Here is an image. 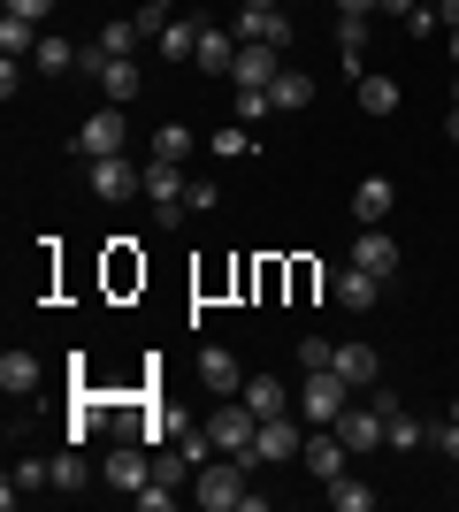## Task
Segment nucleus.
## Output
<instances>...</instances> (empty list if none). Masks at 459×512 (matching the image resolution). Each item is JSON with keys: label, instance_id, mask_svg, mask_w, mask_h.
<instances>
[{"label": "nucleus", "instance_id": "f257e3e1", "mask_svg": "<svg viewBox=\"0 0 459 512\" xmlns=\"http://www.w3.org/2000/svg\"><path fill=\"white\" fill-rule=\"evenodd\" d=\"M245 459H230V451H215L207 467L192 474V497H199V512H245L253 505V490H245Z\"/></svg>", "mask_w": 459, "mask_h": 512}, {"label": "nucleus", "instance_id": "f03ea898", "mask_svg": "<svg viewBox=\"0 0 459 512\" xmlns=\"http://www.w3.org/2000/svg\"><path fill=\"white\" fill-rule=\"evenodd\" d=\"M352 398H360V390H352L337 367H306V383H299V421H306V428H337Z\"/></svg>", "mask_w": 459, "mask_h": 512}, {"label": "nucleus", "instance_id": "7ed1b4c3", "mask_svg": "<svg viewBox=\"0 0 459 512\" xmlns=\"http://www.w3.org/2000/svg\"><path fill=\"white\" fill-rule=\"evenodd\" d=\"M299 451H306V421H299V406H291V413H268L238 459L245 467H284V459H299Z\"/></svg>", "mask_w": 459, "mask_h": 512}, {"label": "nucleus", "instance_id": "20e7f679", "mask_svg": "<svg viewBox=\"0 0 459 512\" xmlns=\"http://www.w3.org/2000/svg\"><path fill=\"white\" fill-rule=\"evenodd\" d=\"M85 176H92V192L108 199V207H123V199L146 192V169H138L131 153H100V161H85Z\"/></svg>", "mask_w": 459, "mask_h": 512}, {"label": "nucleus", "instance_id": "39448f33", "mask_svg": "<svg viewBox=\"0 0 459 512\" xmlns=\"http://www.w3.org/2000/svg\"><path fill=\"white\" fill-rule=\"evenodd\" d=\"M299 459H306V474H314L322 490L337 482V474H352V444L337 436V428H306V451H299Z\"/></svg>", "mask_w": 459, "mask_h": 512}, {"label": "nucleus", "instance_id": "423d86ee", "mask_svg": "<svg viewBox=\"0 0 459 512\" xmlns=\"http://www.w3.org/2000/svg\"><path fill=\"white\" fill-rule=\"evenodd\" d=\"M123 146H131L123 107H100V115H85V123H77V153H85V161H100V153H123Z\"/></svg>", "mask_w": 459, "mask_h": 512}, {"label": "nucleus", "instance_id": "0eeeda50", "mask_svg": "<svg viewBox=\"0 0 459 512\" xmlns=\"http://www.w3.org/2000/svg\"><path fill=\"white\" fill-rule=\"evenodd\" d=\"M230 31H238L245 46H276V54H284V46L299 39V31H291V16H284V8H238V23H230Z\"/></svg>", "mask_w": 459, "mask_h": 512}, {"label": "nucleus", "instance_id": "6e6552de", "mask_svg": "<svg viewBox=\"0 0 459 512\" xmlns=\"http://www.w3.org/2000/svg\"><path fill=\"white\" fill-rule=\"evenodd\" d=\"M253 428H261V413L245 406V398H238V406H215V413H207V436H215V451H230V459L253 444Z\"/></svg>", "mask_w": 459, "mask_h": 512}, {"label": "nucleus", "instance_id": "1a4fd4ad", "mask_svg": "<svg viewBox=\"0 0 459 512\" xmlns=\"http://www.w3.org/2000/svg\"><path fill=\"white\" fill-rule=\"evenodd\" d=\"M100 474H108L115 490H131V497H138V490L153 482V451L131 436V444H115V451H108V467H100Z\"/></svg>", "mask_w": 459, "mask_h": 512}, {"label": "nucleus", "instance_id": "9d476101", "mask_svg": "<svg viewBox=\"0 0 459 512\" xmlns=\"http://www.w3.org/2000/svg\"><path fill=\"white\" fill-rule=\"evenodd\" d=\"M199 383L215 390V398H238V390H245L238 352H230V344H199Z\"/></svg>", "mask_w": 459, "mask_h": 512}, {"label": "nucleus", "instance_id": "9b49d317", "mask_svg": "<svg viewBox=\"0 0 459 512\" xmlns=\"http://www.w3.org/2000/svg\"><path fill=\"white\" fill-rule=\"evenodd\" d=\"M276 69H284V54H276V46H238V62H230V85L268 92V85H276Z\"/></svg>", "mask_w": 459, "mask_h": 512}, {"label": "nucleus", "instance_id": "f8f14e48", "mask_svg": "<svg viewBox=\"0 0 459 512\" xmlns=\"http://www.w3.org/2000/svg\"><path fill=\"white\" fill-rule=\"evenodd\" d=\"M352 268H368V276H383V283L398 276V245H391V230H383V222L352 237Z\"/></svg>", "mask_w": 459, "mask_h": 512}, {"label": "nucleus", "instance_id": "ddd939ff", "mask_svg": "<svg viewBox=\"0 0 459 512\" xmlns=\"http://www.w3.org/2000/svg\"><path fill=\"white\" fill-rule=\"evenodd\" d=\"M329 367H337V375H345L360 398L383 383V352H375V344H337V360H329Z\"/></svg>", "mask_w": 459, "mask_h": 512}, {"label": "nucleus", "instance_id": "4468645a", "mask_svg": "<svg viewBox=\"0 0 459 512\" xmlns=\"http://www.w3.org/2000/svg\"><path fill=\"white\" fill-rule=\"evenodd\" d=\"M375 299H383V276H368V268H337V306L345 314H375Z\"/></svg>", "mask_w": 459, "mask_h": 512}, {"label": "nucleus", "instance_id": "2eb2a0df", "mask_svg": "<svg viewBox=\"0 0 459 512\" xmlns=\"http://www.w3.org/2000/svg\"><path fill=\"white\" fill-rule=\"evenodd\" d=\"M337 436L352 444V459H360V451H375V444H383V406H360V398H352L345 421H337Z\"/></svg>", "mask_w": 459, "mask_h": 512}, {"label": "nucleus", "instance_id": "dca6fc26", "mask_svg": "<svg viewBox=\"0 0 459 512\" xmlns=\"http://www.w3.org/2000/svg\"><path fill=\"white\" fill-rule=\"evenodd\" d=\"M391 199H398L391 176H360V192H352V222H360V230H375V222L391 214Z\"/></svg>", "mask_w": 459, "mask_h": 512}, {"label": "nucleus", "instance_id": "f3484780", "mask_svg": "<svg viewBox=\"0 0 459 512\" xmlns=\"http://www.w3.org/2000/svg\"><path fill=\"white\" fill-rule=\"evenodd\" d=\"M184 192H192L184 161H153V153H146V199H153V207H176Z\"/></svg>", "mask_w": 459, "mask_h": 512}, {"label": "nucleus", "instance_id": "a211bd4d", "mask_svg": "<svg viewBox=\"0 0 459 512\" xmlns=\"http://www.w3.org/2000/svg\"><path fill=\"white\" fill-rule=\"evenodd\" d=\"M238 31H215V23H207V31H199V54H192V62L199 69H207V77H230V62H238Z\"/></svg>", "mask_w": 459, "mask_h": 512}, {"label": "nucleus", "instance_id": "6ab92c4d", "mask_svg": "<svg viewBox=\"0 0 459 512\" xmlns=\"http://www.w3.org/2000/svg\"><path fill=\"white\" fill-rule=\"evenodd\" d=\"M337 54H345V77L360 85L368 77V16H337Z\"/></svg>", "mask_w": 459, "mask_h": 512}, {"label": "nucleus", "instance_id": "aec40b11", "mask_svg": "<svg viewBox=\"0 0 459 512\" xmlns=\"http://www.w3.org/2000/svg\"><path fill=\"white\" fill-rule=\"evenodd\" d=\"M268 100H276V115H299V107H314V77L306 69H276V85H268Z\"/></svg>", "mask_w": 459, "mask_h": 512}, {"label": "nucleus", "instance_id": "412c9836", "mask_svg": "<svg viewBox=\"0 0 459 512\" xmlns=\"http://www.w3.org/2000/svg\"><path fill=\"white\" fill-rule=\"evenodd\" d=\"M39 375H46V367L31 360L23 344H16V352H0V390H8V398H31V390H39Z\"/></svg>", "mask_w": 459, "mask_h": 512}, {"label": "nucleus", "instance_id": "4be33fe9", "mask_svg": "<svg viewBox=\"0 0 459 512\" xmlns=\"http://www.w3.org/2000/svg\"><path fill=\"white\" fill-rule=\"evenodd\" d=\"M238 398H245L253 413H261V421H268V413H291V406H299V398H291V390L276 383V375H245V390H238Z\"/></svg>", "mask_w": 459, "mask_h": 512}, {"label": "nucleus", "instance_id": "5701e85b", "mask_svg": "<svg viewBox=\"0 0 459 512\" xmlns=\"http://www.w3.org/2000/svg\"><path fill=\"white\" fill-rule=\"evenodd\" d=\"M92 46L115 54V62H131L138 46H146V31H138V16H115V23H100V39H92Z\"/></svg>", "mask_w": 459, "mask_h": 512}, {"label": "nucleus", "instance_id": "b1692460", "mask_svg": "<svg viewBox=\"0 0 459 512\" xmlns=\"http://www.w3.org/2000/svg\"><path fill=\"white\" fill-rule=\"evenodd\" d=\"M0 54H8V62H31V54H39V23L0 16Z\"/></svg>", "mask_w": 459, "mask_h": 512}, {"label": "nucleus", "instance_id": "393cba45", "mask_svg": "<svg viewBox=\"0 0 459 512\" xmlns=\"http://www.w3.org/2000/svg\"><path fill=\"white\" fill-rule=\"evenodd\" d=\"M199 31H207V23L169 16V23H161V54H169V62H192V54H199Z\"/></svg>", "mask_w": 459, "mask_h": 512}, {"label": "nucleus", "instance_id": "a878e982", "mask_svg": "<svg viewBox=\"0 0 459 512\" xmlns=\"http://www.w3.org/2000/svg\"><path fill=\"white\" fill-rule=\"evenodd\" d=\"M31 490H54V467H39V459H16V474H8L0 505H16V497H31Z\"/></svg>", "mask_w": 459, "mask_h": 512}, {"label": "nucleus", "instance_id": "bb28decb", "mask_svg": "<svg viewBox=\"0 0 459 512\" xmlns=\"http://www.w3.org/2000/svg\"><path fill=\"white\" fill-rule=\"evenodd\" d=\"M31 69H46V77H69V69H77V46L54 39V31H39V54H31Z\"/></svg>", "mask_w": 459, "mask_h": 512}, {"label": "nucleus", "instance_id": "cd10ccee", "mask_svg": "<svg viewBox=\"0 0 459 512\" xmlns=\"http://www.w3.org/2000/svg\"><path fill=\"white\" fill-rule=\"evenodd\" d=\"M383 444H391V451H421V444H429V421H414V413L398 406L391 421H383Z\"/></svg>", "mask_w": 459, "mask_h": 512}, {"label": "nucleus", "instance_id": "c85d7f7f", "mask_svg": "<svg viewBox=\"0 0 459 512\" xmlns=\"http://www.w3.org/2000/svg\"><path fill=\"white\" fill-rule=\"evenodd\" d=\"M329 505L337 512H375V490L360 482V474H337V482H329Z\"/></svg>", "mask_w": 459, "mask_h": 512}, {"label": "nucleus", "instance_id": "c756f323", "mask_svg": "<svg viewBox=\"0 0 459 512\" xmlns=\"http://www.w3.org/2000/svg\"><path fill=\"white\" fill-rule=\"evenodd\" d=\"M360 107H368V115H398V85L368 69V77H360Z\"/></svg>", "mask_w": 459, "mask_h": 512}, {"label": "nucleus", "instance_id": "7c9ffc66", "mask_svg": "<svg viewBox=\"0 0 459 512\" xmlns=\"http://www.w3.org/2000/svg\"><path fill=\"white\" fill-rule=\"evenodd\" d=\"M153 161H192V130L161 123V130H153Z\"/></svg>", "mask_w": 459, "mask_h": 512}, {"label": "nucleus", "instance_id": "2f4dec72", "mask_svg": "<svg viewBox=\"0 0 459 512\" xmlns=\"http://www.w3.org/2000/svg\"><path fill=\"white\" fill-rule=\"evenodd\" d=\"M230 115H238V123H268V115H276V100H268V92H245V85H238Z\"/></svg>", "mask_w": 459, "mask_h": 512}, {"label": "nucleus", "instance_id": "473e14b6", "mask_svg": "<svg viewBox=\"0 0 459 512\" xmlns=\"http://www.w3.org/2000/svg\"><path fill=\"white\" fill-rule=\"evenodd\" d=\"M54 467V490H85V459H77V444L62 451V459H46Z\"/></svg>", "mask_w": 459, "mask_h": 512}, {"label": "nucleus", "instance_id": "72a5a7b5", "mask_svg": "<svg viewBox=\"0 0 459 512\" xmlns=\"http://www.w3.org/2000/svg\"><path fill=\"white\" fill-rule=\"evenodd\" d=\"M215 153H222V161H238V153H253V130H245V123H222V130H215Z\"/></svg>", "mask_w": 459, "mask_h": 512}, {"label": "nucleus", "instance_id": "f704fd0d", "mask_svg": "<svg viewBox=\"0 0 459 512\" xmlns=\"http://www.w3.org/2000/svg\"><path fill=\"white\" fill-rule=\"evenodd\" d=\"M429 444H437L444 459H459V398H452V413H444V421L429 428Z\"/></svg>", "mask_w": 459, "mask_h": 512}, {"label": "nucleus", "instance_id": "c9c22d12", "mask_svg": "<svg viewBox=\"0 0 459 512\" xmlns=\"http://www.w3.org/2000/svg\"><path fill=\"white\" fill-rule=\"evenodd\" d=\"M169 16H176V0H138V31H146V39H161Z\"/></svg>", "mask_w": 459, "mask_h": 512}, {"label": "nucleus", "instance_id": "e433bc0d", "mask_svg": "<svg viewBox=\"0 0 459 512\" xmlns=\"http://www.w3.org/2000/svg\"><path fill=\"white\" fill-rule=\"evenodd\" d=\"M176 497H184V490H169V482H146V490H138V505H146V512H169Z\"/></svg>", "mask_w": 459, "mask_h": 512}, {"label": "nucleus", "instance_id": "4c0bfd02", "mask_svg": "<svg viewBox=\"0 0 459 512\" xmlns=\"http://www.w3.org/2000/svg\"><path fill=\"white\" fill-rule=\"evenodd\" d=\"M329 360H337V344H322V337L299 344V367H329Z\"/></svg>", "mask_w": 459, "mask_h": 512}, {"label": "nucleus", "instance_id": "58836bf2", "mask_svg": "<svg viewBox=\"0 0 459 512\" xmlns=\"http://www.w3.org/2000/svg\"><path fill=\"white\" fill-rule=\"evenodd\" d=\"M8 16H23V23H46V16H54V0H8Z\"/></svg>", "mask_w": 459, "mask_h": 512}, {"label": "nucleus", "instance_id": "ea45409f", "mask_svg": "<svg viewBox=\"0 0 459 512\" xmlns=\"http://www.w3.org/2000/svg\"><path fill=\"white\" fill-rule=\"evenodd\" d=\"M215 199H222L215 184H199V176H192V192H184V207H192V214H207V207H215Z\"/></svg>", "mask_w": 459, "mask_h": 512}, {"label": "nucleus", "instance_id": "a19ab883", "mask_svg": "<svg viewBox=\"0 0 459 512\" xmlns=\"http://www.w3.org/2000/svg\"><path fill=\"white\" fill-rule=\"evenodd\" d=\"M337 16H383V0H337Z\"/></svg>", "mask_w": 459, "mask_h": 512}, {"label": "nucleus", "instance_id": "79ce46f5", "mask_svg": "<svg viewBox=\"0 0 459 512\" xmlns=\"http://www.w3.org/2000/svg\"><path fill=\"white\" fill-rule=\"evenodd\" d=\"M414 8H421V0H383V16H398V23L414 16Z\"/></svg>", "mask_w": 459, "mask_h": 512}, {"label": "nucleus", "instance_id": "37998d69", "mask_svg": "<svg viewBox=\"0 0 459 512\" xmlns=\"http://www.w3.org/2000/svg\"><path fill=\"white\" fill-rule=\"evenodd\" d=\"M437 16H444V31H459V0H437Z\"/></svg>", "mask_w": 459, "mask_h": 512}, {"label": "nucleus", "instance_id": "c03bdc74", "mask_svg": "<svg viewBox=\"0 0 459 512\" xmlns=\"http://www.w3.org/2000/svg\"><path fill=\"white\" fill-rule=\"evenodd\" d=\"M444 138H452V146H459V107H452V115H444Z\"/></svg>", "mask_w": 459, "mask_h": 512}, {"label": "nucleus", "instance_id": "a18cd8bd", "mask_svg": "<svg viewBox=\"0 0 459 512\" xmlns=\"http://www.w3.org/2000/svg\"><path fill=\"white\" fill-rule=\"evenodd\" d=\"M444 54H452V69H459V31H444Z\"/></svg>", "mask_w": 459, "mask_h": 512}, {"label": "nucleus", "instance_id": "49530a36", "mask_svg": "<svg viewBox=\"0 0 459 512\" xmlns=\"http://www.w3.org/2000/svg\"><path fill=\"white\" fill-rule=\"evenodd\" d=\"M238 8H284V0H238Z\"/></svg>", "mask_w": 459, "mask_h": 512}, {"label": "nucleus", "instance_id": "de8ad7c7", "mask_svg": "<svg viewBox=\"0 0 459 512\" xmlns=\"http://www.w3.org/2000/svg\"><path fill=\"white\" fill-rule=\"evenodd\" d=\"M421 8H437V0H421Z\"/></svg>", "mask_w": 459, "mask_h": 512}, {"label": "nucleus", "instance_id": "09e8293b", "mask_svg": "<svg viewBox=\"0 0 459 512\" xmlns=\"http://www.w3.org/2000/svg\"><path fill=\"white\" fill-rule=\"evenodd\" d=\"M452 107H459V92H452Z\"/></svg>", "mask_w": 459, "mask_h": 512}]
</instances>
